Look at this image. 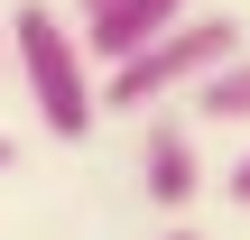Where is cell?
Returning <instances> with one entry per match:
<instances>
[{
	"instance_id": "obj_3",
	"label": "cell",
	"mask_w": 250,
	"mask_h": 240,
	"mask_svg": "<svg viewBox=\"0 0 250 240\" xmlns=\"http://www.w3.org/2000/svg\"><path fill=\"white\" fill-rule=\"evenodd\" d=\"M186 18H195V0H111V9H93V18H83V46H93L102 65H130L139 46L176 37Z\"/></svg>"
},
{
	"instance_id": "obj_1",
	"label": "cell",
	"mask_w": 250,
	"mask_h": 240,
	"mask_svg": "<svg viewBox=\"0 0 250 240\" xmlns=\"http://www.w3.org/2000/svg\"><path fill=\"white\" fill-rule=\"evenodd\" d=\"M9 46H19V74H28V102H37V120L56 129V139H83L93 120H102V83H93V46L56 18V9H19L9 18Z\"/></svg>"
},
{
	"instance_id": "obj_4",
	"label": "cell",
	"mask_w": 250,
	"mask_h": 240,
	"mask_svg": "<svg viewBox=\"0 0 250 240\" xmlns=\"http://www.w3.org/2000/svg\"><path fill=\"white\" fill-rule=\"evenodd\" d=\"M195 194V139L186 129H148V203H186Z\"/></svg>"
},
{
	"instance_id": "obj_7",
	"label": "cell",
	"mask_w": 250,
	"mask_h": 240,
	"mask_svg": "<svg viewBox=\"0 0 250 240\" xmlns=\"http://www.w3.org/2000/svg\"><path fill=\"white\" fill-rule=\"evenodd\" d=\"M93 9H111V0H83V18H93Z\"/></svg>"
},
{
	"instance_id": "obj_6",
	"label": "cell",
	"mask_w": 250,
	"mask_h": 240,
	"mask_svg": "<svg viewBox=\"0 0 250 240\" xmlns=\"http://www.w3.org/2000/svg\"><path fill=\"white\" fill-rule=\"evenodd\" d=\"M232 203H250V157H241V166H232Z\"/></svg>"
},
{
	"instance_id": "obj_5",
	"label": "cell",
	"mask_w": 250,
	"mask_h": 240,
	"mask_svg": "<svg viewBox=\"0 0 250 240\" xmlns=\"http://www.w3.org/2000/svg\"><path fill=\"white\" fill-rule=\"evenodd\" d=\"M195 111H204V120H250V55L223 65L213 83H195Z\"/></svg>"
},
{
	"instance_id": "obj_8",
	"label": "cell",
	"mask_w": 250,
	"mask_h": 240,
	"mask_svg": "<svg viewBox=\"0 0 250 240\" xmlns=\"http://www.w3.org/2000/svg\"><path fill=\"white\" fill-rule=\"evenodd\" d=\"M0 166H9V139H0Z\"/></svg>"
},
{
	"instance_id": "obj_9",
	"label": "cell",
	"mask_w": 250,
	"mask_h": 240,
	"mask_svg": "<svg viewBox=\"0 0 250 240\" xmlns=\"http://www.w3.org/2000/svg\"><path fill=\"white\" fill-rule=\"evenodd\" d=\"M167 240H195V231H167Z\"/></svg>"
},
{
	"instance_id": "obj_2",
	"label": "cell",
	"mask_w": 250,
	"mask_h": 240,
	"mask_svg": "<svg viewBox=\"0 0 250 240\" xmlns=\"http://www.w3.org/2000/svg\"><path fill=\"white\" fill-rule=\"evenodd\" d=\"M232 46H241V28L213 18V9H195L176 37H158V46H139L130 65L102 74V111H148V102H167V92H195V83H213V74L232 65Z\"/></svg>"
}]
</instances>
